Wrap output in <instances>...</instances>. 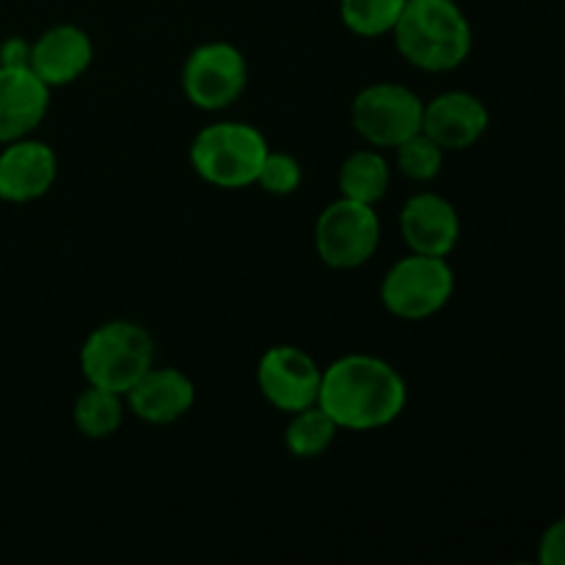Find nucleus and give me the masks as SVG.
<instances>
[{"label": "nucleus", "instance_id": "obj_1", "mask_svg": "<svg viewBox=\"0 0 565 565\" xmlns=\"http://www.w3.org/2000/svg\"><path fill=\"white\" fill-rule=\"evenodd\" d=\"M408 390L401 370L373 353H348L323 367L318 406L340 430L386 428L406 412Z\"/></svg>", "mask_w": 565, "mask_h": 565}, {"label": "nucleus", "instance_id": "obj_2", "mask_svg": "<svg viewBox=\"0 0 565 565\" xmlns=\"http://www.w3.org/2000/svg\"><path fill=\"white\" fill-rule=\"evenodd\" d=\"M392 36L406 64L423 72H452L472 53V25L458 0H406Z\"/></svg>", "mask_w": 565, "mask_h": 565}, {"label": "nucleus", "instance_id": "obj_3", "mask_svg": "<svg viewBox=\"0 0 565 565\" xmlns=\"http://www.w3.org/2000/svg\"><path fill=\"white\" fill-rule=\"evenodd\" d=\"M268 149V138L248 121H215L193 136L188 158L207 185L241 191L257 182Z\"/></svg>", "mask_w": 565, "mask_h": 565}, {"label": "nucleus", "instance_id": "obj_4", "mask_svg": "<svg viewBox=\"0 0 565 565\" xmlns=\"http://www.w3.org/2000/svg\"><path fill=\"white\" fill-rule=\"evenodd\" d=\"M154 364V340L136 320H108L86 337L81 373L86 384L127 395Z\"/></svg>", "mask_w": 565, "mask_h": 565}, {"label": "nucleus", "instance_id": "obj_5", "mask_svg": "<svg viewBox=\"0 0 565 565\" xmlns=\"http://www.w3.org/2000/svg\"><path fill=\"white\" fill-rule=\"evenodd\" d=\"M456 270L447 257L414 254L401 257L381 281V303L401 320H428L450 303Z\"/></svg>", "mask_w": 565, "mask_h": 565}, {"label": "nucleus", "instance_id": "obj_6", "mask_svg": "<svg viewBox=\"0 0 565 565\" xmlns=\"http://www.w3.org/2000/svg\"><path fill=\"white\" fill-rule=\"evenodd\" d=\"M381 243V218L373 204L340 196L320 210L315 221V252L334 270L362 268L375 257Z\"/></svg>", "mask_w": 565, "mask_h": 565}, {"label": "nucleus", "instance_id": "obj_7", "mask_svg": "<svg viewBox=\"0 0 565 565\" xmlns=\"http://www.w3.org/2000/svg\"><path fill=\"white\" fill-rule=\"evenodd\" d=\"M425 103L403 83H370L353 97L351 121L367 147L395 149L423 130Z\"/></svg>", "mask_w": 565, "mask_h": 565}, {"label": "nucleus", "instance_id": "obj_8", "mask_svg": "<svg viewBox=\"0 0 565 565\" xmlns=\"http://www.w3.org/2000/svg\"><path fill=\"white\" fill-rule=\"evenodd\" d=\"M248 86V61L232 42H204L182 64V94L207 114L235 105Z\"/></svg>", "mask_w": 565, "mask_h": 565}, {"label": "nucleus", "instance_id": "obj_9", "mask_svg": "<svg viewBox=\"0 0 565 565\" xmlns=\"http://www.w3.org/2000/svg\"><path fill=\"white\" fill-rule=\"evenodd\" d=\"M323 367L312 353L296 345H274L263 353L257 364V386L265 401L281 414H296L309 408L320 397Z\"/></svg>", "mask_w": 565, "mask_h": 565}, {"label": "nucleus", "instance_id": "obj_10", "mask_svg": "<svg viewBox=\"0 0 565 565\" xmlns=\"http://www.w3.org/2000/svg\"><path fill=\"white\" fill-rule=\"evenodd\" d=\"M401 235L408 252L450 257L461 241V215L456 204L439 193H414L401 210Z\"/></svg>", "mask_w": 565, "mask_h": 565}, {"label": "nucleus", "instance_id": "obj_11", "mask_svg": "<svg viewBox=\"0 0 565 565\" xmlns=\"http://www.w3.org/2000/svg\"><path fill=\"white\" fill-rule=\"evenodd\" d=\"M58 177V154L36 138H17L0 152V199L28 204L42 199Z\"/></svg>", "mask_w": 565, "mask_h": 565}, {"label": "nucleus", "instance_id": "obj_12", "mask_svg": "<svg viewBox=\"0 0 565 565\" xmlns=\"http://www.w3.org/2000/svg\"><path fill=\"white\" fill-rule=\"evenodd\" d=\"M489 130V108L472 92H441L425 103L423 132H428L445 152L475 147Z\"/></svg>", "mask_w": 565, "mask_h": 565}, {"label": "nucleus", "instance_id": "obj_13", "mask_svg": "<svg viewBox=\"0 0 565 565\" xmlns=\"http://www.w3.org/2000/svg\"><path fill=\"white\" fill-rule=\"evenodd\" d=\"M127 412L141 423L171 425L185 417L196 403V384L180 367H149L125 395Z\"/></svg>", "mask_w": 565, "mask_h": 565}, {"label": "nucleus", "instance_id": "obj_14", "mask_svg": "<svg viewBox=\"0 0 565 565\" xmlns=\"http://www.w3.org/2000/svg\"><path fill=\"white\" fill-rule=\"evenodd\" d=\"M50 92L31 66H0V143L31 136L42 125Z\"/></svg>", "mask_w": 565, "mask_h": 565}, {"label": "nucleus", "instance_id": "obj_15", "mask_svg": "<svg viewBox=\"0 0 565 565\" xmlns=\"http://www.w3.org/2000/svg\"><path fill=\"white\" fill-rule=\"evenodd\" d=\"M94 61V42L83 28L53 25L33 42L31 70L47 83L50 88L70 86L81 81Z\"/></svg>", "mask_w": 565, "mask_h": 565}, {"label": "nucleus", "instance_id": "obj_16", "mask_svg": "<svg viewBox=\"0 0 565 565\" xmlns=\"http://www.w3.org/2000/svg\"><path fill=\"white\" fill-rule=\"evenodd\" d=\"M392 185V166L384 158V149H356L348 154L337 174L340 196L362 204H379Z\"/></svg>", "mask_w": 565, "mask_h": 565}, {"label": "nucleus", "instance_id": "obj_17", "mask_svg": "<svg viewBox=\"0 0 565 565\" xmlns=\"http://www.w3.org/2000/svg\"><path fill=\"white\" fill-rule=\"evenodd\" d=\"M125 395L88 384L72 406V423L86 439H110L125 423Z\"/></svg>", "mask_w": 565, "mask_h": 565}, {"label": "nucleus", "instance_id": "obj_18", "mask_svg": "<svg viewBox=\"0 0 565 565\" xmlns=\"http://www.w3.org/2000/svg\"><path fill=\"white\" fill-rule=\"evenodd\" d=\"M287 417H290V423H287L285 430V445L292 456L303 458V461L323 456L334 445L337 434H340V425L318 403L296 414H287Z\"/></svg>", "mask_w": 565, "mask_h": 565}, {"label": "nucleus", "instance_id": "obj_19", "mask_svg": "<svg viewBox=\"0 0 565 565\" xmlns=\"http://www.w3.org/2000/svg\"><path fill=\"white\" fill-rule=\"evenodd\" d=\"M406 0H340V20L364 39L390 36L401 20Z\"/></svg>", "mask_w": 565, "mask_h": 565}, {"label": "nucleus", "instance_id": "obj_20", "mask_svg": "<svg viewBox=\"0 0 565 565\" xmlns=\"http://www.w3.org/2000/svg\"><path fill=\"white\" fill-rule=\"evenodd\" d=\"M395 166L406 180L412 182H430L441 174V166H445V149L428 136V132H414L412 138H406L403 143H397L395 149Z\"/></svg>", "mask_w": 565, "mask_h": 565}, {"label": "nucleus", "instance_id": "obj_21", "mask_svg": "<svg viewBox=\"0 0 565 565\" xmlns=\"http://www.w3.org/2000/svg\"><path fill=\"white\" fill-rule=\"evenodd\" d=\"M303 182V166L298 163L296 154L290 152H274L268 149L263 160V169H259L257 182L259 191H265L268 196H292V193L301 188Z\"/></svg>", "mask_w": 565, "mask_h": 565}, {"label": "nucleus", "instance_id": "obj_22", "mask_svg": "<svg viewBox=\"0 0 565 565\" xmlns=\"http://www.w3.org/2000/svg\"><path fill=\"white\" fill-rule=\"evenodd\" d=\"M541 565H565V516L544 530L539 544Z\"/></svg>", "mask_w": 565, "mask_h": 565}, {"label": "nucleus", "instance_id": "obj_23", "mask_svg": "<svg viewBox=\"0 0 565 565\" xmlns=\"http://www.w3.org/2000/svg\"><path fill=\"white\" fill-rule=\"evenodd\" d=\"M33 42L22 36H11L0 44V66H31Z\"/></svg>", "mask_w": 565, "mask_h": 565}]
</instances>
